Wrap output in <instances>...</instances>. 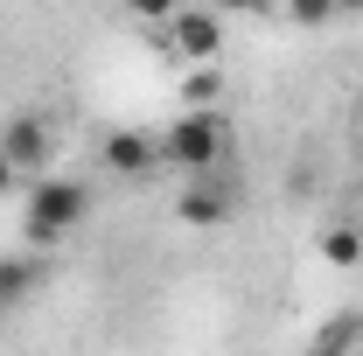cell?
I'll use <instances>...</instances> for the list:
<instances>
[{
  "label": "cell",
  "instance_id": "cell-11",
  "mask_svg": "<svg viewBox=\"0 0 363 356\" xmlns=\"http://www.w3.org/2000/svg\"><path fill=\"white\" fill-rule=\"evenodd\" d=\"M126 14H133V21H147V28H168V21L182 14V0H126Z\"/></svg>",
  "mask_w": 363,
  "mask_h": 356
},
{
  "label": "cell",
  "instance_id": "cell-6",
  "mask_svg": "<svg viewBox=\"0 0 363 356\" xmlns=\"http://www.w3.org/2000/svg\"><path fill=\"white\" fill-rule=\"evenodd\" d=\"M105 168H112V175H147V168H161V140L133 133V126L105 133Z\"/></svg>",
  "mask_w": 363,
  "mask_h": 356
},
{
  "label": "cell",
  "instance_id": "cell-4",
  "mask_svg": "<svg viewBox=\"0 0 363 356\" xmlns=\"http://www.w3.org/2000/svg\"><path fill=\"white\" fill-rule=\"evenodd\" d=\"M49 147H56V140H49V119H43V112H14V119L0 126V154H7L21 175H35V168H43Z\"/></svg>",
  "mask_w": 363,
  "mask_h": 356
},
{
  "label": "cell",
  "instance_id": "cell-2",
  "mask_svg": "<svg viewBox=\"0 0 363 356\" xmlns=\"http://www.w3.org/2000/svg\"><path fill=\"white\" fill-rule=\"evenodd\" d=\"M230 154V126L224 112H175V126L161 133V161L182 175H217Z\"/></svg>",
  "mask_w": 363,
  "mask_h": 356
},
{
  "label": "cell",
  "instance_id": "cell-14",
  "mask_svg": "<svg viewBox=\"0 0 363 356\" xmlns=\"http://www.w3.org/2000/svg\"><path fill=\"white\" fill-rule=\"evenodd\" d=\"M335 14H363V0H335Z\"/></svg>",
  "mask_w": 363,
  "mask_h": 356
},
{
  "label": "cell",
  "instance_id": "cell-13",
  "mask_svg": "<svg viewBox=\"0 0 363 356\" xmlns=\"http://www.w3.org/2000/svg\"><path fill=\"white\" fill-rule=\"evenodd\" d=\"M217 7H224V14H259L266 0H217Z\"/></svg>",
  "mask_w": 363,
  "mask_h": 356
},
{
  "label": "cell",
  "instance_id": "cell-7",
  "mask_svg": "<svg viewBox=\"0 0 363 356\" xmlns=\"http://www.w3.org/2000/svg\"><path fill=\"white\" fill-rule=\"evenodd\" d=\"M35 287H43V259H35V252H7V259H0V314L28 308Z\"/></svg>",
  "mask_w": 363,
  "mask_h": 356
},
{
  "label": "cell",
  "instance_id": "cell-1",
  "mask_svg": "<svg viewBox=\"0 0 363 356\" xmlns=\"http://www.w3.org/2000/svg\"><path fill=\"white\" fill-rule=\"evenodd\" d=\"M91 217V189L70 175H43L28 189V203H21V230H28V252H49V245H63L77 223Z\"/></svg>",
  "mask_w": 363,
  "mask_h": 356
},
{
  "label": "cell",
  "instance_id": "cell-12",
  "mask_svg": "<svg viewBox=\"0 0 363 356\" xmlns=\"http://www.w3.org/2000/svg\"><path fill=\"white\" fill-rule=\"evenodd\" d=\"M14 189H21V168H14V161H7V154H0V203H7V196H14Z\"/></svg>",
  "mask_w": 363,
  "mask_h": 356
},
{
  "label": "cell",
  "instance_id": "cell-15",
  "mask_svg": "<svg viewBox=\"0 0 363 356\" xmlns=\"http://www.w3.org/2000/svg\"><path fill=\"white\" fill-rule=\"evenodd\" d=\"M357 230H363V210H357Z\"/></svg>",
  "mask_w": 363,
  "mask_h": 356
},
{
  "label": "cell",
  "instance_id": "cell-3",
  "mask_svg": "<svg viewBox=\"0 0 363 356\" xmlns=\"http://www.w3.org/2000/svg\"><path fill=\"white\" fill-rule=\"evenodd\" d=\"M161 35H168V49H175L182 63L196 70V63H217V49H224V21H217L210 7H182Z\"/></svg>",
  "mask_w": 363,
  "mask_h": 356
},
{
  "label": "cell",
  "instance_id": "cell-5",
  "mask_svg": "<svg viewBox=\"0 0 363 356\" xmlns=\"http://www.w3.org/2000/svg\"><path fill=\"white\" fill-rule=\"evenodd\" d=\"M230 203H238V196H230L224 182H189V189H182L175 196V223H189V230H217V223L230 217Z\"/></svg>",
  "mask_w": 363,
  "mask_h": 356
},
{
  "label": "cell",
  "instance_id": "cell-8",
  "mask_svg": "<svg viewBox=\"0 0 363 356\" xmlns=\"http://www.w3.org/2000/svg\"><path fill=\"white\" fill-rule=\"evenodd\" d=\"M217 91H224L217 63H196V70H182V105H189V112H217Z\"/></svg>",
  "mask_w": 363,
  "mask_h": 356
},
{
  "label": "cell",
  "instance_id": "cell-10",
  "mask_svg": "<svg viewBox=\"0 0 363 356\" xmlns=\"http://www.w3.org/2000/svg\"><path fill=\"white\" fill-rule=\"evenodd\" d=\"M279 7H286L294 28H328L335 21V0H279Z\"/></svg>",
  "mask_w": 363,
  "mask_h": 356
},
{
  "label": "cell",
  "instance_id": "cell-9",
  "mask_svg": "<svg viewBox=\"0 0 363 356\" xmlns=\"http://www.w3.org/2000/svg\"><path fill=\"white\" fill-rule=\"evenodd\" d=\"M321 259H328V266H363V230H357V223L321 230Z\"/></svg>",
  "mask_w": 363,
  "mask_h": 356
}]
</instances>
